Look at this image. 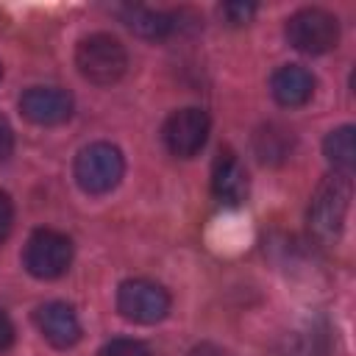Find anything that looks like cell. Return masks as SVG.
Segmentation results:
<instances>
[{"mask_svg":"<svg viewBox=\"0 0 356 356\" xmlns=\"http://www.w3.org/2000/svg\"><path fill=\"white\" fill-rule=\"evenodd\" d=\"M350 209V178L331 172L325 175L309 203V231L320 242H337Z\"/></svg>","mask_w":356,"mask_h":356,"instance_id":"1","label":"cell"},{"mask_svg":"<svg viewBox=\"0 0 356 356\" xmlns=\"http://www.w3.org/2000/svg\"><path fill=\"white\" fill-rule=\"evenodd\" d=\"M75 67L89 83L111 86L128 70L125 44L111 33H89L75 47Z\"/></svg>","mask_w":356,"mask_h":356,"instance_id":"2","label":"cell"},{"mask_svg":"<svg viewBox=\"0 0 356 356\" xmlns=\"http://www.w3.org/2000/svg\"><path fill=\"white\" fill-rule=\"evenodd\" d=\"M75 184L86 195H108L125 172V159L111 142H92L75 156Z\"/></svg>","mask_w":356,"mask_h":356,"instance_id":"3","label":"cell"},{"mask_svg":"<svg viewBox=\"0 0 356 356\" xmlns=\"http://www.w3.org/2000/svg\"><path fill=\"white\" fill-rule=\"evenodd\" d=\"M72 261V242L67 234L53 228H39L28 236L22 250V264L33 278L53 281L67 273Z\"/></svg>","mask_w":356,"mask_h":356,"instance_id":"4","label":"cell"},{"mask_svg":"<svg viewBox=\"0 0 356 356\" xmlns=\"http://www.w3.org/2000/svg\"><path fill=\"white\" fill-rule=\"evenodd\" d=\"M286 39L300 53L323 56L339 42V22L325 8H300L286 19Z\"/></svg>","mask_w":356,"mask_h":356,"instance_id":"5","label":"cell"},{"mask_svg":"<svg viewBox=\"0 0 356 356\" xmlns=\"http://www.w3.org/2000/svg\"><path fill=\"white\" fill-rule=\"evenodd\" d=\"M170 292L147 278H128L117 289V309L125 320L153 325L170 314Z\"/></svg>","mask_w":356,"mask_h":356,"instance_id":"6","label":"cell"},{"mask_svg":"<svg viewBox=\"0 0 356 356\" xmlns=\"http://www.w3.org/2000/svg\"><path fill=\"white\" fill-rule=\"evenodd\" d=\"M209 128H211L209 114L195 106H186L167 117V122L161 128V139L172 156L192 159L203 150V145L209 139Z\"/></svg>","mask_w":356,"mask_h":356,"instance_id":"7","label":"cell"},{"mask_svg":"<svg viewBox=\"0 0 356 356\" xmlns=\"http://www.w3.org/2000/svg\"><path fill=\"white\" fill-rule=\"evenodd\" d=\"M72 95L58 86H31L19 97V111L33 125H61L72 117Z\"/></svg>","mask_w":356,"mask_h":356,"instance_id":"8","label":"cell"},{"mask_svg":"<svg viewBox=\"0 0 356 356\" xmlns=\"http://www.w3.org/2000/svg\"><path fill=\"white\" fill-rule=\"evenodd\" d=\"M36 328L53 348H72L81 339V320L75 309L64 300H47L33 314Z\"/></svg>","mask_w":356,"mask_h":356,"instance_id":"9","label":"cell"},{"mask_svg":"<svg viewBox=\"0 0 356 356\" xmlns=\"http://www.w3.org/2000/svg\"><path fill=\"white\" fill-rule=\"evenodd\" d=\"M270 92H273V97H275L278 106L298 108V106H306L312 100V95H314V78L300 64H284V67H278L273 72Z\"/></svg>","mask_w":356,"mask_h":356,"instance_id":"10","label":"cell"},{"mask_svg":"<svg viewBox=\"0 0 356 356\" xmlns=\"http://www.w3.org/2000/svg\"><path fill=\"white\" fill-rule=\"evenodd\" d=\"M211 192L220 203L225 206H239L248 197V172L242 167V161L225 150L214 159L211 167Z\"/></svg>","mask_w":356,"mask_h":356,"instance_id":"11","label":"cell"},{"mask_svg":"<svg viewBox=\"0 0 356 356\" xmlns=\"http://www.w3.org/2000/svg\"><path fill=\"white\" fill-rule=\"evenodd\" d=\"M120 14H122V22L142 39H164L175 28L172 14H164V11H156L147 6H122Z\"/></svg>","mask_w":356,"mask_h":356,"instance_id":"12","label":"cell"},{"mask_svg":"<svg viewBox=\"0 0 356 356\" xmlns=\"http://www.w3.org/2000/svg\"><path fill=\"white\" fill-rule=\"evenodd\" d=\"M292 131L278 122H267L253 134V150L261 164H281L292 153Z\"/></svg>","mask_w":356,"mask_h":356,"instance_id":"13","label":"cell"},{"mask_svg":"<svg viewBox=\"0 0 356 356\" xmlns=\"http://www.w3.org/2000/svg\"><path fill=\"white\" fill-rule=\"evenodd\" d=\"M323 153H325L328 164L334 167V172L350 178V172L356 167V128L353 125L334 128L323 142Z\"/></svg>","mask_w":356,"mask_h":356,"instance_id":"14","label":"cell"},{"mask_svg":"<svg viewBox=\"0 0 356 356\" xmlns=\"http://www.w3.org/2000/svg\"><path fill=\"white\" fill-rule=\"evenodd\" d=\"M100 356H153V353H150L147 345H142L139 339H125V337H120V339L106 342V345L100 348Z\"/></svg>","mask_w":356,"mask_h":356,"instance_id":"15","label":"cell"},{"mask_svg":"<svg viewBox=\"0 0 356 356\" xmlns=\"http://www.w3.org/2000/svg\"><path fill=\"white\" fill-rule=\"evenodd\" d=\"M220 14L231 22V25H245L253 14H256V6L253 3H225L220 8Z\"/></svg>","mask_w":356,"mask_h":356,"instance_id":"16","label":"cell"},{"mask_svg":"<svg viewBox=\"0 0 356 356\" xmlns=\"http://www.w3.org/2000/svg\"><path fill=\"white\" fill-rule=\"evenodd\" d=\"M11 225H14V203H11V197L0 189V242L11 234Z\"/></svg>","mask_w":356,"mask_h":356,"instance_id":"17","label":"cell"},{"mask_svg":"<svg viewBox=\"0 0 356 356\" xmlns=\"http://www.w3.org/2000/svg\"><path fill=\"white\" fill-rule=\"evenodd\" d=\"M11 153H14V131L6 122V117H0V164H6Z\"/></svg>","mask_w":356,"mask_h":356,"instance_id":"18","label":"cell"},{"mask_svg":"<svg viewBox=\"0 0 356 356\" xmlns=\"http://www.w3.org/2000/svg\"><path fill=\"white\" fill-rule=\"evenodd\" d=\"M14 342V323L8 320V314L0 309V350H6Z\"/></svg>","mask_w":356,"mask_h":356,"instance_id":"19","label":"cell"},{"mask_svg":"<svg viewBox=\"0 0 356 356\" xmlns=\"http://www.w3.org/2000/svg\"><path fill=\"white\" fill-rule=\"evenodd\" d=\"M189 356H225V353L217 345H211V342H200V345H195L189 350Z\"/></svg>","mask_w":356,"mask_h":356,"instance_id":"20","label":"cell"},{"mask_svg":"<svg viewBox=\"0 0 356 356\" xmlns=\"http://www.w3.org/2000/svg\"><path fill=\"white\" fill-rule=\"evenodd\" d=\"M0 75H3V67H0Z\"/></svg>","mask_w":356,"mask_h":356,"instance_id":"21","label":"cell"}]
</instances>
